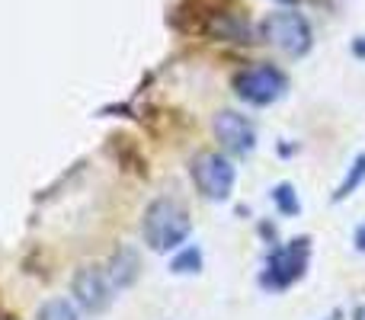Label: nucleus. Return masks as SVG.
Returning a JSON list of instances; mask_svg holds the SVG:
<instances>
[{"instance_id": "obj_10", "label": "nucleus", "mask_w": 365, "mask_h": 320, "mask_svg": "<svg viewBox=\"0 0 365 320\" xmlns=\"http://www.w3.org/2000/svg\"><path fill=\"white\" fill-rule=\"evenodd\" d=\"M272 205H276L279 215H285V218H292V215L302 212V202H298V192L292 182H279V186H272Z\"/></svg>"}, {"instance_id": "obj_3", "label": "nucleus", "mask_w": 365, "mask_h": 320, "mask_svg": "<svg viewBox=\"0 0 365 320\" xmlns=\"http://www.w3.org/2000/svg\"><path fill=\"white\" fill-rule=\"evenodd\" d=\"M263 38L289 58H304L311 51V45H314V32H311L308 16L298 10L269 13L263 19Z\"/></svg>"}, {"instance_id": "obj_15", "label": "nucleus", "mask_w": 365, "mask_h": 320, "mask_svg": "<svg viewBox=\"0 0 365 320\" xmlns=\"http://www.w3.org/2000/svg\"><path fill=\"white\" fill-rule=\"evenodd\" d=\"M356 58H365V36H359V42H356Z\"/></svg>"}, {"instance_id": "obj_14", "label": "nucleus", "mask_w": 365, "mask_h": 320, "mask_svg": "<svg viewBox=\"0 0 365 320\" xmlns=\"http://www.w3.org/2000/svg\"><path fill=\"white\" fill-rule=\"evenodd\" d=\"M356 250H359V253H365V221H362V224L359 227H356Z\"/></svg>"}, {"instance_id": "obj_17", "label": "nucleus", "mask_w": 365, "mask_h": 320, "mask_svg": "<svg viewBox=\"0 0 365 320\" xmlns=\"http://www.w3.org/2000/svg\"><path fill=\"white\" fill-rule=\"evenodd\" d=\"M356 320H365V308H359V314H356Z\"/></svg>"}, {"instance_id": "obj_2", "label": "nucleus", "mask_w": 365, "mask_h": 320, "mask_svg": "<svg viewBox=\"0 0 365 320\" xmlns=\"http://www.w3.org/2000/svg\"><path fill=\"white\" fill-rule=\"evenodd\" d=\"M308 259H311V240H292L285 247H276V250L266 257V266L259 272V285L266 291H285L298 282V279L308 272Z\"/></svg>"}, {"instance_id": "obj_13", "label": "nucleus", "mask_w": 365, "mask_h": 320, "mask_svg": "<svg viewBox=\"0 0 365 320\" xmlns=\"http://www.w3.org/2000/svg\"><path fill=\"white\" fill-rule=\"evenodd\" d=\"M170 269H173V272H180V276L199 272V269H202V253H199V247H182L177 257L170 259Z\"/></svg>"}, {"instance_id": "obj_5", "label": "nucleus", "mask_w": 365, "mask_h": 320, "mask_svg": "<svg viewBox=\"0 0 365 320\" xmlns=\"http://www.w3.org/2000/svg\"><path fill=\"white\" fill-rule=\"evenodd\" d=\"M285 90H289V77L272 64H253L234 74V93L247 106H272L285 96Z\"/></svg>"}, {"instance_id": "obj_12", "label": "nucleus", "mask_w": 365, "mask_h": 320, "mask_svg": "<svg viewBox=\"0 0 365 320\" xmlns=\"http://www.w3.org/2000/svg\"><path fill=\"white\" fill-rule=\"evenodd\" d=\"M36 320H77V308L68 298H48V301L36 311Z\"/></svg>"}, {"instance_id": "obj_1", "label": "nucleus", "mask_w": 365, "mask_h": 320, "mask_svg": "<svg viewBox=\"0 0 365 320\" xmlns=\"http://www.w3.org/2000/svg\"><path fill=\"white\" fill-rule=\"evenodd\" d=\"M189 234H192V221H189V212L177 199H154L145 208L141 237H145L148 250H154V253L180 250L189 240Z\"/></svg>"}, {"instance_id": "obj_16", "label": "nucleus", "mask_w": 365, "mask_h": 320, "mask_svg": "<svg viewBox=\"0 0 365 320\" xmlns=\"http://www.w3.org/2000/svg\"><path fill=\"white\" fill-rule=\"evenodd\" d=\"M276 4H285V6H295L298 0H276Z\"/></svg>"}, {"instance_id": "obj_4", "label": "nucleus", "mask_w": 365, "mask_h": 320, "mask_svg": "<svg viewBox=\"0 0 365 320\" xmlns=\"http://www.w3.org/2000/svg\"><path fill=\"white\" fill-rule=\"evenodd\" d=\"M189 176H192L195 189L212 202H225L231 199L234 182H237V170L234 163L218 151H202L189 160Z\"/></svg>"}, {"instance_id": "obj_6", "label": "nucleus", "mask_w": 365, "mask_h": 320, "mask_svg": "<svg viewBox=\"0 0 365 320\" xmlns=\"http://www.w3.org/2000/svg\"><path fill=\"white\" fill-rule=\"evenodd\" d=\"M71 291H74V301L90 314H103L115 298L113 279L100 266H81L74 272V279H71Z\"/></svg>"}, {"instance_id": "obj_8", "label": "nucleus", "mask_w": 365, "mask_h": 320, "mask_svg": "<svg viewBox=\"0 0 365 320\" xmlns=\"http://www.w3.org/2000/svg\"><path fill=\"white\" fill-rule=\"evenodd\" d=\"M138 269H141L138 253H135L132 247H122V250L113 257V263H109V279H113V285L122 291L138 279Z\"/></svg>"}, {"instance_id": "obj_9", "label": "nucleus", "mask_w": 365, "mask_h": 320, "mask_svg": "<svg viewBox=\"0 0 365 320\" xmlns=\"http://www.w3.org/2000/svg\"><path fill=\"white\" fill-rule=\"evenodd\" d=\"M208 29L221 38H231V42H250V26H247L244 19H237L234 13H215Z\"/></svg>"}, {"instance_id": "obj_7", "label": "nucleus", "mask_w": 365, "mask_h": 320, "mask_svg": "<svg viewBox=\"0 0 365 320\" xmlns=\"http://www.w3.org/2000/svg\"><path fill=\"white\" fill-rule=\"evenodd\" d=\"M212 132H215V138L221 141V148H225L227 154H237V158L253 154V148H257V132H253L250 119L240 115V113H234V109H221V113H215Z\"/></svg>"}, {"instance_id": "obj_11", "label": "nucleus", "mask_w": 365, "mask_h": 320, "mask_svg": "<svg viewBox=\"0 0 365 320\" xmlns=\"http://www.w3.org/2000/svg\"><path fill=\"white\" fill-rule=\"evenodd\" d=\"M365 182V154H359V158L353 160V167H349V173L343 176V182L336 186V192H334V202H343V199H349V195L356 192Z\"/></svg>"}]
</instances>
